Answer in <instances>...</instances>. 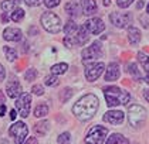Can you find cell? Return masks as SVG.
Wrapping results in <instances>:
<instances>
[{"instance_id":"7c38bea8","label":"cell","mask_w":149,"mask_h":144,"mask_svg":"<svg viewBox=\"0 0 149 144\" xmlns=\"http://www.w3.org/2000/svg\"><path fill=\"white\" fill-rule=\"evenodd\" d=\"M119 75H121V71H119V65L116 62H111L108 68L105 69V81H108V82L116 81Z\"/></svg>"},{"instance_id":"d6986e66","label":"cell","mask_w":149,"mask_h":144,"mask_svg":"<svg viewBox=\"0 0 149 144\" xmlns=\"http://www.w3.org/2000/svg\"><path fill=\"white\" fill-rule=\"evenodd\" d=\"M128 40L132 45H136L141 41V31L136 27H129L128 28Z\"/></svg>"},{"instance_id":"44dd1931","label":"cell","mask_w":149,"mask_h":144,"mask_svg":"<svg viewBox=\"0 0 149 144\" xmlns=\"http://www.w3.org/2000/svg\"><path fill=\"white\" fill-rule=\"evenodd\" d=\"M107 144H129L128 138L124 137L122 134H118V133H114L111 134L107 140Z\"/></svg>"},{"instance_id":"bcb514c9","label":"cell","mask_w":149,"mask_h":144,"mask_svg":"<svg viewBox=\"0 0 149 144\" xmlns=\"http://www.w3.org/2000/svg\"><path fill=\"white\" fill-rule=\"evenodd\" d=\"M109 3H111L109 0H104V4H105V6H109Z\"/></svg>"},{"instance_id":"9a60e30c","label":"cell","mask_w":149,"mask_h":144,"mask_svg":"<svg viewBox=\"0 0 149 144\" xmlns=\"http://www.w3.org/2000/svg\"><path fill=\"white\" fill-rule=\"evenodd\" d=\"M3 37L7 41H20L23 38V33L20 28H14V27H9L3 31Z\"/></svg>"},{"instance_id":"2e32d148","label":"cell","mask_w":149,"mask_h":144,"mask_svg":"<svg viewBox=\"0 0 149 144\" xmlns=\"http://www.w3.org/2000/svg\"><path fill=\"white\" fill-rule=\"evenodd\" d=\"M97 13V3L95 0H82V14L92 16Z\"/></svg>"},{"instance_id":"3957f363","label":"cell","mask_w":149,"mask_h":144,"mask_svg":"<svg viewBox=\"0 0 149 144\" xmlns=\"http://www.w3.org/2000/svg\"><path fill=\"white\" fill-rule=\"evenodd\" d=\"M40 21H41L43 28L51 34H57L61 30V20H60V17H58L57 14L51 13V11H46L41 16Z\"/></svg>"},{"instance_id":"e0dca14e","label":"cell","mask_w":149,"mask_h":144,"mask_svg":"<svg viewBox=\"0 0 149 144\" xmlns=\"http://www.w3.org/2000/svg\"><path fill=\"white\" fill-rule=\"evenodd\" d=\"M65 11L68 13V16L71 17V19H74V17L80 16L81 7H80V4H78L77 1H68V3L65 4Z\"/></svg>"},{"instance_id":"52a82bcc","label":"cell","mask_w":149,"mask_h":144,"mask_svg":"<svg viewBox=\"0 0 149 144\" xmlns=\"http://www.w3.org/2000/svg\"><path fill=\"white\" fill-rule=\"evenodd\" d=\"M16 109L19 110L22 117H27L31 109V95L30 93H22V96L16 100Z\"/></svg>"},{"instance_id":"d590c367","label":"cell","mask_w":149,"mask_h":144,"mask_svg":"<svg viewBox=\"0 0 149 144\" xmlns=\"http://www.w3.org/2000/svg\"><path fill=\"white\" fill-rule=\"evenodd\" d=\"M44 4H46L48 9H53L60 4V0H44Z\"/></svg>"},{"instance_id":"9c48e42d","label":"cell","mask_w":149,"mask_h":144,"mask_svg":"<svg viewBox=\"0 0 149 144\" xmlns=\"http://www.w3.org/2000/svg\"><path fill=\"white\" fill-rule=\"evenodd\" d=\"M104 71H105V65H104L102 62L90 64V67H87V69H85V78L90 82H94V81H97L98 78L101 76V74H102Z\"/></svg>"},{"instance_id":"4316f807","label":"cell","mask_w":149,"mask_h":144,"mask_svg":"<svg viewBox=\"0 0 149 144\" xmlns=\"http://www.w3.org/2000/svg\"><path fill=\"white\" fill-rule=\"evenodd\" d=\"M3 51H4V54H6V58H7V61H16V58H17V52H16V50L14 48H10V47H4L3 48Z\"/></svg>"},{"instance_id":"6da1fadb","label":"cell","mask_w":149,"mask_h":144,"mask_svg":"<svg viewBox=\"0 0 149 144\" xmlns=\"http://www.w3.org/2000/svg\"><path fill=\"white\" fill-rule=\"evenodd\" d=\"M97 110H98V98L95 95H92V93L84 95L72 106V113L81 122L90 120L92 116L95 114Z\"/></svg>"},{"instance_id":"8fae6325","label":"cell","mask_w":149,"mask_h":144,"mask_svg":"<svg viewBox=\"0 0 149 144\" xmlns=\"http://www.w3.org/2000/svg\"><path fill=\"white\" fill-rule=\"evenodd\" d=\"M109 20L112 21L115 27L118 28H124L129 24V20H131V16L126 14V13H112L109 16Z\"/></svg>"},{"instance_id":"f35d334b","label":"cell","mask_w":149,"mask_h":144,"mask_svg":"<svg viewBox=\"0 0 149 144\" xmlns=\"http://www.w3.org/2000/svg\"><path fill=\"white\" fill-rule=\"evenodd\" d=\"M23 144H37V140H36L34 137H30V138H27L26 141H23Z\"/></svg>"},{"instance_id":"1f68e13d","label":"cell","mask_w":149,"mask_h":144,"mask_svg":"<svg viewBox=\"0 0 149 144\" xmlns=\"http://www.w3.org/2000/svg\"><path fill=\"white\" fill-rule=\"evenodd\" d=\"M58 144H68L70 143V133H63L57 138Z\"/></svg>"},{"instance_id":"30bf717a","label":"cell","mask_w":149,"mask_h":144,"mask_svg":"<svg viewBox=\"0 0 149 144\" xmlns=\"http://www.w3.org/2000/svg\"><path fill=\"white\" fill-rule=\"evenodd\" d=\"M85 25V28H87V31L90 34H94V35H97V34H101L105 30V25H104V21L101 19H97V17H94V19H90L88 21L84 24Z\"/></svg>"},{"instance_id":"7a4b0ae2","label":"cell","mask_w":149,"mask_h":144,"mask_svg":"<svg viewBox=\"0 0 149 144\" xmlns=\"http://www.w3.org/2000/svg\"><path fill=\"white\" fill-rule=\"evenodd\" d=\"M104 95H105V100H107V105L109 107H115V106H119V105H126L129 99H131V95L122 90L118 86H107L104 88Z\"/></svg>"},{"instance_id":"5b68a950","label":"cell","mask_w":149,"mask_h":144,"mask_svg":"<svg viewBox=\"0 0 149 144\" xmlns=\"http://www.w3.org/2000/svg\"><path fill=\"white\" fill-rule=\"evenodd\" d=\"M107 134H108V129L107 127L94 126L88 132L87 137H85V144H104V140H105Z\"/></svg>"},{"instance_id":"4dcf8cb0","label":"cell","mask_w":149,"mask_h":144,"mask_svg":"<svg viewBox=\"0 0 149 144\" xmlns=\"http://www.w3.org/2000/svg\"><path fill=\"white\" fill-rule=\"evenodd\" d=\"M71 95H72V90L70 88L64 89L63 92H61V102H65V100H68L71 98Z\"/></svg>"},{"instance_id":"83f0119b","label":"cell","mask_w":149,"mask_h":144,"mask_svg":"<svg viewBox=\"0 0 149 144\" xmlns=\"http://www.w3.org/2000/svg\"><path fill=\"white\" fill-rule=\"evenodd\" d=\"M48 113V106L47 105H38L34 109V116L36 117H43Z\"/></svg>"},{"instance_id":"f6af8a7d","label":"cell","mask_w":149,"mask_h":144,"mask_svg":"<svg viewBox=\"0 0 149 144\" xmlns=\"http://www.w3.org/2000/svg\"><path fill=\"white\" fill-rule=\"evenodd\" d=\"M145 81H146V83H149V71L146 72V78H145Z\"/></svg>"},{"instance_id":"603a6c76","label":"cell","mask_w":149,"mask_h":144,"mask_svg":"<svg viewBox=\"0 0 149 144\" xmlns=\"http://www.w3.org/2000/svg\"><path fill=\"white\" fill-rule=\"evenodd\" d=\"M67 69H68V65H67L65 62H60V64L53 65L51 72H53L54 75H63V74H65V72H67Z\"/></svg>"},{"instance_id":"74e56055","label":"cell","mask_w":149,"mask_h":144,"mask_svg":"<svg viewBox=\"0 0 149 144\" xmlns=\"http://www.w3.org/2000/svg\"><path fill=\"white\" fill-rule=\"evenodd\" d=\"M4 76H6V71H4V67L0 64V82L4 81Z\"/></svg>"},{"instance_id":"277c9868","label":"cell","mask_w":149,"mask_h":144,"mask_svg":"<svg viewBox=\"0 0 149 144\" xmlns=\"http://www.w3.org/2000/svg\"><path fill=\"white\" fill-rule=\"evenodd\" d=\"M128 120L132 127H141L146 120V110L139 105H132L128 110Z\"/></svg>"},{"instance_id":"ee69618b","label":"cell","mask_w":149,"mask_h":144,"mask_svg":"<svg viewBox=\"0 0 149 144\" xmlns=\"http://www.w3.org/2000/svg\"><path fill=\"white\" fill-rule=\"evenodd\" d=\"M142 7H143V1L141 0V1L138 3V9H142Z\"/></svg>"},{"instance_id":"4fadbf2b","label":"cell","mask_w":149,"mask_h":144,"mask_svg":"<svg viewBox=\"0 0 149 144\" xmlns=\"http://www.w3.org/2000/svg\"><path fill=\"white\" fill-rule=\"evenodd\" d=\"M104 120L111 124H121L124 122V112L121 110H109L105 113Z\"/></svg>"},{"instance_id":"ba28073f","label":"cell","mask_w":149,"mask_h":144,"mask_svg":"<svg viewBox=\"0 0 149 144\" xmlns=\"http://www.w3.org/2000/svg\"><path fill=\"white\" fill-rule=\"evenodd\" d=\"M101 55V43L100 41H95L92 43L88 48H85L82 51V59H84V64H87L88 61H94L97 58H100Z\"/></svg>"},{"instance_id":"d4e9b609","label":"cell","mask_w":149,"mask_h":144,"mask_svg":"<svg viewBox=\"0 0 149 144\" xmlns=\"http://www.w3.org/2000/svg\"><path fill=\"white\" fill-rule=\"evenodd\" d=\"M48 130V122H40L34 126V132L40 136H44Z\"/></svg>"},{"instance_id":"60d3db41","label":"cell","mask_w":149,"mask_h":144,"mask_svg":"<svg viewBox=\"0 0 149 144\" xmlns=\"http://www.w3.org/2000/svg\"><path fill=\"white\" fill-rule=\"evenodd\" d=\"M16 116H17V114H16V110H10V119H12V120L16 119Z\"/></svg>"},{"instance_id":"ffe728a7","label":"cell","mask_w":149,"mask_h":144,"mask_svg":"<svg viewBox=\"0 0 149 144\" xmlns=\"http://www.w3.org/2000/svg\"><path fill=\"white\" fill-rule=\"evenodd\" d=\"M77 31H78V25L72 21V20L67 21L65 27H64V33L67 35V38H74V37L77 35Z\"/></svg>"},{"instance_id":"836d02e7","label":"cell","mask_w":149,"mask_h":144,"mask_svg":"<svg viewBox=\"0 0 149 144\" xmlns=\"http://www.w3.org/2000/svg\"><path fill=\"white\" fill-rule=\"evenodd\" d=\"M128 71H129V72H131L134 76L136 78V79H141V81H142V78H141V75H139V72H138V68H136V65H135V64H131Z\"/></svg>"},{"instance_id":"ab89813d","label":"cell","mask_w":149,"mask_h":144,"mask_svg":"<svg viewBox=\"0 0 149 144\" xmlns=\"http://www.w3.org/2000/svg\"><path fill=\"white\" fill-rule=\"evenodd\" d=\"M4 113H6V106H4V103H1V106H0V116H4Z\"/></svg>"},{"instance_id":"e575fe53","label":"cell","mask_w":149,"mask_h":144,"mask_svg":"<svg viewBox=\"0 0 149 144\" xmlns=\"http://www.w3.org/2000/svg\"><path fill=\"white\" fill-rule=\"evenodd\" d=\"M31 92H33L34 95H37V96H41V95L44 93V88H43L41 85H34V86L31 88Z\"/></svg>"},{"instance_id":"7dc6e473","label":"cell","mask_w":149,"mask_h":144,"mask_svg":"<svg viewBox=\"0 0 149 144\" xmlns=\"http://www.w3.org/2000/svg\"><path fill=\"white\" fill-rule=\"evenodd\" d=\"M146 13L149 14V3H148V7H146Z\"/></svg>"},{"instance_id":"f1b7e54d","label":"cell","mask_w":149,"mask_h":144,"mask_svg":"<svg viewBox=\"0 0 149 144\" xmlns=\"http://www.w3.org/2000/svg\"><path fill=\"white\" fill-rule=\"evenodd\" d=\"M44 83H46L47 86H57L58 83H60V81L57 79V75H50V76H46L44 79Z\"/></svg>"},{"instance_id":"d6a6232c","label":"cell","mask_w":149,"mask_h":144,"mask_svg":"<svg viewBox=\"0 0 149 144\" xmlns=\"http://www.w3.org/2000/svg\"><path fill=\"white\" fill-rule=\"evenodd\" d=\"M132 1H134V0H116V4H118V7H121V9H126V7H129V6L132 4Z\"/></svg>"},{"instance_id":"8992f818","label":"cell","mask_w":149,"mask_h":144,"mask_svg":"<svg viewBox=\"0 0 149 144\" xmlns=\"http://www.w3.org/2000/svg\"><path fill=\"white\" fill-rule=\"evenodd\" d=\"M27 133H29V129H27V126L23 122H16L9 130V134L13 137L16 144L23 143L26 140V137H27Z\"/></svg>"},{"instance_id":"7402d4cb","label":"cell","mask_w":149,"mask_h":144,"mask_svg":"<svg viewBox=\"0 0 149 144\" xmlns=\"http://www.w3.org/2000/svg\"><path fill=\"white\" fill-rule=\"evenodd\" d=\"M19 4H20V0H3L0 7L3 11H13Z\"/></svg>"},{"instance_id":"ac0fdd59","label":"cell","mask_w":149,"mask_h":144,"mask_svg":"<svg viewBox=\"0 0 149 144\" xmlns=\"http://www.w3.org/2000/svg\"><path fill=\"white\" fill-rule=\"evenodd\" d=\"M90 40V33L87 31L85 25L82 27H78V31H77V38H75V43L80 45H84L87 41Z\"/></svg>"},{"instance_id":"8d00e7d4","label":"cell","mask_w":149,"mask_h":144,"mask_svg":"<svg viewBox=\"0 0 149 144\" xmlns=\"http://www.w3.org/2000/svg\"><path fill=\"white\" fill-rule=\"evenodd\" d=\"M24 1H26V4L30 6V7H37V6H40V4L43 3V0H24Z\"/></svg>"},{"instance_id":"cb8c5ba5","label":"cell","mask_w":149,"mask_h":144,"mask_svg":"<svg viewBox=\"0 0 149 144\" xmlns=\"http://www.w3.org/2000/svg\"><path fill=\"white\" fill-rule=\"evenodd\" d=\"M138 61L143 67L145 72H148L149 71V55H146L145 52H138Z\"/></svg>"},{"instance_id":"7bdbcfd3","label":"cell","mask_w":149,"mask_h":144,"mask_svg":"<svg viewBox=\"0 0 149 144\" xmlns=\"http://www.w3.org/2000/svg\"><path fill=\"white\" fill-rule=\"evenodd\" d=\"M0 103H4V96H3V92L0 90Z\"/></svg>"},{"instance_id":"f546056e","label":"cell","mask_w":149,"mask_h":144,"mask_svg":"<svg viewBox=\"0 0 149 144\" xmlns=\"http://www.w3.org/2000/svg\"><path fill=\"white\" fill-rule=\"evenodd\" d=\"M36 76H37L36 69L30 68V69H27V72H26V75H24V79H26L27 82H31V81H34L36 79Z\"/></svg>"},{"instance_id":"5bb4252c","label":"cell","mask_w":149,"mask_h":144,"mask_svg":"<svg viewBox=\"0 0 149 144\" xmlns=\"http://www.w3.org/2000/svg\"><path fill=\"white\" fill-rule=\"evenodd\" d=\"M22 90H23V88H22V85H20V82L17 79L10 81L7 83V86H6V92H7L9 98H17L19 95H22Z\"/></svg>"},{"instance_id":"484cf974","label":"cell","mask_w":149,"mask_h":144,"mask_svg":"<svg viewBox=\"0 0 149 144\" xmlns=\"http://www.w3.org/2000/svg\"><path fill=\"white\" fill-rule=\"evenodd\" d=\"M24 14H26V11H24L23 9H16V10L10 14V19H12L14 23H19L24 19Z\"/></svg>"},{"instance_id":"b9f144b4","label":"cell","mask_w":149,"mask_h":144,"mask_svg":"<svg viewBox=\"0 0 149 144\" xmlns=\"http://www.w3.org/2000/svg\"><path fill=\"white\" fill-rule=\"evenodd\" d=\"M143 96H145V99L149 102V89L148 90H145V93H143Z\"/></svg>"}]
</instances>
